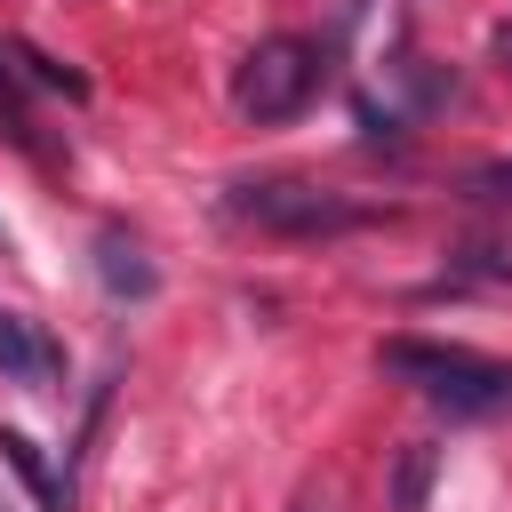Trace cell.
<instances>
[{
	"label": "cell",
	"mask_w": 512,
	"mask_h": 512,
	"mask_svg": "<svg viewBox=\"0 0 512 512\" xmlns=\"http://www.w3.org/2000/svg\"><path fill=\"white\" fill-rule=\"evenodd\" d=\"M376 368L416 384L432 408L464 416V424H488V416H512V368L488 360V352H464V344H424V336H384L376 344Z\"/></svg>",
	"instance_id": "1"
},
{
	"label": "cell",
	"mask_w": 512,
	"mask_h": 512,
	"mask_svg": "<svg viewBox=\"0 0 512 512\" xmlns=\"http://www.w3.org/2000/svg\"><path fill=\"white\" fill-rule=\"evenodd\" d=\"M432 480H440V448L408 440L400 464H392V512H432Z\"/></svg>",
	"instance_id": "7"
},
{
	"label": "cell",
	"mask_w": 512,
	"mask_h": 512,
	"mask_svg": "<svg viewBox=\"0 0 512 512\" xmlns=\"http://www.w3.org/2000/svg\"><path fill=\"white\" fill-rule=\"evenodd\" d=\"M472 192H480V200H512V168H480Z\"/></svg>",
	"instance_id": "9"
},
{
	"label": "cell",
	"mask_w": 512,
	"mask_h": 512,
	"mask_svg": "<svg viewBox=\"0 0 512 512\" xmlns=\"http://www.w3.org/2000/svg\"><path fill=\"white\" fill-rule=\"evenodd\" d=\"M312 88H320V48L296 40V32L256 40V48L240 56V72H232V104H240L248 120H288V112L312 104Z\"/></svg>",
	"instance_id": "2"
},
{
	"label": "cell",
	"mask_w": 512,
	"mask_h": 512,
	"mask_svg": "<svg viewBox=\"0 0 512 512\" xmlns=\"http://www.w3.org/2000/svg\"><path fill=\"white\" fill-rule=\"evenodd\" d=\"M224 208H232L240 224H264V232H296V240H312V232H352V224H360V208H352L344 192H320V184H296V176H264V184H240Z\"/></svg>",
	"instance_id": "3"
},
{
	"label": "cell",
	"mask_w": 512,
	"mask_h": 512,
	"mask_svg": "<svg viewBox=\"0 0 512 512\" xmlns=\"http://www.w3.org/2000/svg\"><path fill=\"white\" fill-rule=\"evenodd\" d=\"M64 368V352L24 320V312H0V376H16V384H48Z\"/></svg>",
	"instance_id": "4"
},
{
	"label": "cell",
	"mask_w": 512,
	"mask_h": 512,
	"mask_svg": "<svg viewBox=\"0 0 512 512\" xmlns=\"http://www.w3.org/2000/svg\"><path fill=\"white\" fill-rule=\"evenodd\" d=\"M96 280H104L112 296H152V288H160L152 256H144L128 232H104V240H96Z\"/></svg>",
	"instance_id": "6"
},
{
	"label": "cell",
	"mask_w": 512,
	"mask_h": 512,
	"mask_svg": "<svg viewBox=\"0 0 512 512\" xmlns=\"http://www.w3.org/2000/svg\"><path fill=\"white\" fill-rule=\"evenodd\" d=\"M16 64H24V72H32L40 88H64V96H80V88H88L80 72H64V64H48V56H32V48H16Z\"/></svg>",
	"instance_id": "8"
},
{
	"label": "cell",
	"mask_w": 512,
	"mask_h": 512,
	"mask_svg": "<svg viewBox=\"0 0 512 512\" xmlns=\"http://www.w3.org/2000/svg\"><path fill=\"white\" fill-rule=\"evenodd\" d=\"M0 464L32 488V504H40V512H72V480H64V472H56V464H48L24 432H0Z\"/></svg>",
	"instance_id": "5"
}]
</instances>
